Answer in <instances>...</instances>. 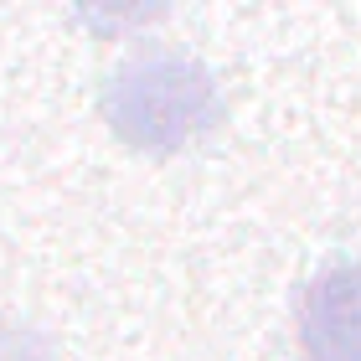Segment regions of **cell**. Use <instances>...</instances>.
Segmentation results:
<instances>
[{"instance_id":"cell-1","label":"cell","mask_w":361,"mask_h":361,"mask_svg":"<svg viewBox=\"0 0 361 361\" xmlns=\"http://www.w3.org/2000/svg\"><path fill=\"white\" fill-rule=\"evenodd\" d=\"M98 109L124 145L171 155L180 145L202 140L222 119V93H217V78L196 57L150 47V52L129 57L104 83Z\"/></svg>"},{"instance_id":"cell-2","label":"cell","mask_w":361,"mask_h":361,"mask_svg":"<svg viewBox=\"0 0 361 361\" xmlns=\"http://www.w3.org/2000/svg\"><path fill=\"white\" fill-rule=\"evenodd\" d=\"M305 361H361V264L320 269L300 294Z\"/></svg>"}]
</instances>
